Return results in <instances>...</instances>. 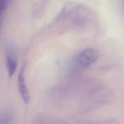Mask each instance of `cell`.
Returning <instances> with one entry per match:
<instances>
[{
    "label": "cell",
    "instance_id": "6da1fadb",
    "mask_svg": "<svg viewBox=\"0 0 124 124\" xmlns=\"http://www.w3.org/2000/svg\"><path fill=\"white\" fill-rule=\"evenodd\" d=\"M61 16L64 19L70 21L72 24L76 26H82L89 18L90 10L82 4L71 3L64 7Z\"/></svg>",
    "mask_w": 124,
    "mask_h": 124
},
{
    "label": "cell",
    "instance_id": "7a4b0ae2",
    "mask_svg": "<svg viewBox=\"0 0 124 124\" xmlns=\"http://www.w3.org/2000/svg\"><path fill=\"white\" fill-rule=\"evenodd\" d=\"M99 57L98 50L95 48H85L79 51L74 59L75 65L78 68H87L94 64Z\"/></svg>",
    "mask_w": 124,
    "mask_h": 124
},
{
    "label": "cell",
    "instance_id": "3957f363",
    "mask_svg": "<svg viewBox=\"0 0 124 124\" xmlns=\"http://www.w3.org/2000/svg\"><path fill=\"white\" fill-rule=\"evenodd\" d=\"M24 71H25V66L23 65L20 68L18 76H17V89H18V92H19L23 102L25 104H29V102H30V94H29V90H28L26 82H25Z\"/></svg>",
    "mask_w": 124,
    "mask_h": 124
},
{
    "label": "cell",
    "instance_id": "277c9868",
    "mask_svg": "<svg viewBox=\"0 0 124 124\" xmlns=\"http://www.w3.org/2000/svg\"><path fill=\"white\" fill-rule=\"evenodd\" d=\"M6 65H7V71L9 77H12L17 67V60L16 55L14 50H9L6 54Z\"/></svg>",
    "mask_w": 124,
    "mask_h": 124
},
{
    "label": "cell",
    "instance_id": "5b68a950",
    "mask_svg": "<svg viewBox=\"0 0 124 124\" xmlns=\"http://www.w3.org/2000/svg\"><path fill=\"white\" fill-rule=\"evenodd\" d=\"M34 124H66L65 122L47 115H41L36 118Z\"/></svg>",
    "mask_w": 124,
    "mask_h": 124
},
{
    "label": "cell",
    "instance_id": "8992f818",
    "mask_svg": "<svg viewBox=\"0 0 124 124\" xmlns=\"http://www.w3.org/2000/svg\"><path fill=\"white\" fill-rule=\"evenodd\" d=\"M0 124H11V115L8 112H0Z\"/></svg>",
    "mask_w": 124,
    "mask_h": 124
}]
</instances>
